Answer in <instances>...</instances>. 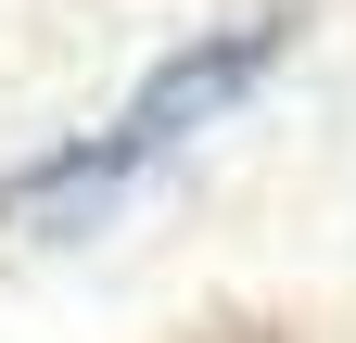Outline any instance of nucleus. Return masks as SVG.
Instances as JSON below:
<instances>
[{
	"label": "nucleus",
	"mask_w": 356,
	"mask_h": 343,
	"mask_svg": "<svg viewBox=\"0 0 356 343\" xmlns=\"http://www.w3.org/2000/svg\"><path fill=\"white\" fill-rule=\"evenodd\" d=\"M293 51V13H242V26H204V38H178V51L127 90L115 127H89V140H64L51 165H26L13 191H0V217L13 229H76V217H102V203L140 178V165H165L178 140H204L229 102L267 90V64Z\"/></svg>",
	"instance_id": "1"
}]
</instances>
